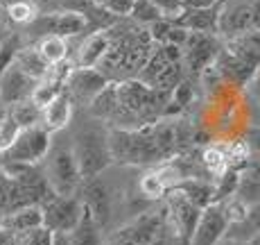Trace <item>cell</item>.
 Listing matches in <instances>:
<instances>
[{
  "mask_svg": "<svg viewBox=\"0 0 260 245\" xmlns=\"http://www.w3.org/2000/svg\"><path fill=\"white\" fill-rule=\"evenodd\" d=\"M107 141L113 164L158 166L183 154V150L194 141V137L188 125L179 121V116H174L134 129L109 127Z\"/></svg>",
  "mask_w": 260,
  "mask_h": 245,
  "instance_id": "cell-1",
  "label": "cell"
},
{
  "mask_svg": "<svg viewBox=\"0 0 260 245\" xmlns=\"http://www.w3.org/2000/svg\"><path fill=\"white\" fill-rule=\"evenodd\" d=\"M109 34H111V46L102 57V62L98 64V71L109 82L134 79L141 73L156 43L152 41L147 28H141V25H127L120 34H113L109 28Z\"/></svg>",
  "mask_w": 260,
  "mask_h": 245,
  "instance_id": "cell-2",
  "label": "cell"
},
{
  "mask_svg": "<svg viewBox=\"0 0 260 245\" xmlns=\"http://www.w3.org/2000/svg\"><path fill=\"white\" fill-rule=\"evenodd\" d=\"M113 87H116L118 96V116L113 127L134 129L166 118L170 93L156 91L136 77L124 79V82H113Z\"/></svg>",
  "mask_w": 260,
  "mask_h": 245,
  "instance_id": "cell-3",
  "label": "cell"
},
{
  "mask_svg": "<svg viewBox=\"0 0 260 245\" xmlns=\"http://www.w3.org/2000/svg\"><path fill=\"white\" fill-rule=\"evenodd\" d=\"M73 154L82 179L100 177L113 164L111 152H109L107 132H102V129H84V132H79L73 143Z\"/></svg>",
  "mask_w": 260,
  "mask_h": 245,
  "instance_id": "cell-4",
  "label": "cell"
},
{
  "mask_svg": "<svg viewBox=\"0 0 260 245\" xmlns=\"http://www.w3.org/2000/svg\"><path fill=\"white\" fill-rule=\"evenodd\" d=\"M168 229L166 207L149 209L141 216L132 218L127 225L118 227L109 234L104 245H152L156 238H161Z\"/></svg>",
  "mask_w": 260,
  "mask_h": 245,
  "instance_id": "cell-5",
  "label": "cell"
},
{
  "mask_svg": "<svg viewBox=\"0 0 260 245\" xmlns=\"http://www.w3.org/2000/svg\"><path fill=\"white\" fill-rule=\"evenodd\" d=\"M48 171L43 173L57 196H77L82 175H79L77 161H75L73 148H57L48 152Z\"/></svg>",
  "mask_w": 260,
  "mask_h": 245,
  "instance_id": "cell-6",
  "label": "cell"
},
{
  "mask_svg": "<svg viewBox=\"0 0 260 245\" xmlns=\"http://www.w3.org/2000/svg\"><path fill=\"white\" fill-rule=\"evenodd\" d=\"M50 132L41 125L29 129H21L16 141L12 143L5 152H0L3 164H39L48 157L50 152Z\"/></svg>",
  "mask_w": 260,
  "mask_h": 245,
  "instance_id": "cell-7",
  "label": "cell"
},
{
  "mask_svg": "<svg viewBox=\"0 0 260 245\" xmlns=\"http://www.w3.org/2000/svg\"><path fill=\"white\" fill-rule=\"evenodd\" d=\"M183 50V68L190 77H199L211 68L217 59L222 43L217 41L215 34H202V32H188L186 43L181 46Z\"/></svg>",
  "mask_w": 260,
  "mask_h": 245,
  "instance_id": "cell-8",
  "label": "cell"
},
{
  "mask_svg": "<svg viewBox=\"0 0 260 245\" xmlns=\"http://www.w3.org/2000/svg\"><path fill=\"white\" fill-rule=\"evenodd\" d=\"M43 227L50 232H73L84 216V204L77 196H57L41 204Z\"/></svg>",
  "mask_w": 260,
  "mask_h": 245,
  "instance_id": "cell-9",
  "label": "cell"
},
{
  "mask_svg": "<svg viewBox=\"0 0 260 245\" xmlns=\"http://www.w3.org/2000/svg\"><path fill=\"white\" fill-rule=\"evenodd\" d=\"M202 209L194 207L188 198H183L181 193L170 191L166 193V216H168V227H172V234L177 236V241L181 245L190 243V236L194 232V225L199 221Z\"/></svg>",
  "mask_w": 260,
  "mask_h": 245,
  "instance_id": "cell-10",
  "label": "cell"
},
{
  "mask_svg": "<svg viewBox=\"0 0 260 245\" xmlns=\"http://www.w3.org/2000/svg\"><path fill=\"white\" fill-rule=\"evenodd\" d=\"M29 25H32L41 37L54 34V37L68 39V37H77V34L86 32L88 18L84 16V12H77V9H63V12L41 14V16H37Z\"/></svg>",
  "mask_w": 260,
  "mask_h": 245,
  "instance_id": "cell-11",
  "label": "cell"
},
{
  "mask_svg": "<svg viewBox=\"0 0 260 245\" xmlns=\"http://www.w3.org/2000/svg\"><path fill=\"white\" fill-rule=\"evenodd\" d=\"M229 218L224 211V202H211L202 209L199 221L194 225V232L188 245H217L226 236Z\"/></svg>",
  "mask_w": 260,
  "mask_h": 245,
  "instance_id": "cell-12",
  "label": "cell"
},
{
  "mask_svg": "<svg viewBox=\"0 0 260 245\" xmlns=\"http://www.w3.org/2000/svg\"><path fill=\"white\" fill-rule=\"evenodd\" d=\"M251 32V0H222L217 16V37L224 41Z\"/></svg>",
  "mask_w": 260,
  "mask_h": 245,
  "instance_id": "cell-13",
  "label": "cell"
},
{
  "mask_svg": "<svg viewBox=\"0 0 260 245\" xmlns=\"http://www.w3.org/2000/svg\"><path fill=\"white\" fill-rule=\"evenodd\" d=\"M109 84V79L104 77L98 68H79L73 66L71 73L66 77V84H63V91L68 93L71 102L75 104H91V100L102 91Z\"/></svg>",
  "mask_w": 260,
  "mask_h": 245,
  "instance_id": "cell-14",
  "label": "cell"
},
{
  "mask_svg": "<svg viewBox=\"0 0 260 245\" xmlns=\"http://www.w3.org/2000/svg\"><path fill=\"white\" fill-rule=\"evenodd\" d=\"M79 200H82L86 213L95 221L100 229L109 223L111 218V196H109L107 184L100 177H91V179H82L79 184Z\"/></svg>",
  "mask_w": 260,
  "mask_h": 245,
  "instance_id": "cell-15",
  "label": "cell"
},
{
  "mask_svg": "<svg viewBox=\"0 0 260 245\" xmlns=\"http://www.w3.org/2000/svg\"><path fill=\"white\" fill-rule=\"evenodd\" d=\"M34 79H29L25 73H21L16 66L5 68L3 75H0V102L12 107L16 102H23V100H29L34 89Z\"/></svg>",
  "mask_w": 260,
  "mask_h": 245,
  "instance_id": "cell-16",
  "label": "cell"
},
{
  "mask_svg": "<svg viewBox=\"0 0 260 245\" xmlns=\"http://www.w3.org/2000/svg\"><path fill=\"white\" fill-rule=\"evenodd\" d=\"M219 3H215L213 7H204V9H183L181 16H177L172 23L183 28L186 32H202V34H215L217 37Z\"/></svg>",
  "mask_w": 260,
  "mask_h": 245,
  "instance_id": "cell-17",
  "label": "cell"
},
{
  "mask_svg": "<svg viewBox=\"0 0 260 245\" xmlns=\"http://www.w3.org/2000/svg\"><path fill=\"white\" fill-rule=\"evenodd\" d=\"M109 46H111V34H109V30H95L93 34H88V37L84 39L82 46H79L75 66L98 68V64L102 62V57L107 55Z\"/></svg>",
  "mask_w": 260,
  "mask_h": 245,
  "instance_id": "cell-18",
  "label": "cell"
},
{
  "mask_svg": "<svg viewBox=\"0 0 260 245\" xmlns=\"http://www.w3.org/2000/svg\"><path fill=\"white\" fill-rule=\"evenodd\" d=\"M71 118H73V102L66 91L59 93L52 102L41 109V127H46L50 134L68 127Z\"/></svg>",
  "mask_w": 260,
  "mask_h": 245,
  "instance_id": "cell-19",
  "label": "cell"
},
{
  "mask_svg": "<svg viewBox=\"0 0 260 245\" xmlns=\"http://www.w3.org/2000/svg\"><path fill=\"white\" fill-rule=\"evenodd\" d=\"M222 48L226 52L236 55L238 59H242L253 71L260 66V32H247V34H240L236 39H229Z\"/></svg>",
  "mask_w": 260,
  "mask_h": 245,
  "instance_id": "cell-20",
  "label": "cell"
},
{
  "mask_svg": "<svg viewBox=\"0 0 260 245\" xmlns=\"http://www.w3.org/2000/svg\"><path fill=\"white\" fill-rule=\"evenodd\" d=\"M172 191L181 193V196L188 198L194 207L204 209L213 202V179H208V177H186L179 184H174Z\"/></svg>",
  "mask_w": 260,
  "mask_h": 245,
  "instance_id": "cell-21",
  "label": "cell"
},
{
  "mask_svg": "<svg viewBox=\"0 0 260 245\" xmlns=\"http://www.w3.org/2000/svg\"><path fill=\"white\" fill-rule=\"evenodd\" d=\"M236 198L242 200L244 204L260 202V159H249L240 168V182Z\"/></svg>",
  "mask_w": 260,
  "mask_h": 245,
  "instance_id": "cell-22",
  "label": "cell"
},
{
  "mask_svg": "<svg viewBox=\"0 0 260 245\" xmlns=\"http://www.w3.org/2000/svg\"><path fill=\"white\" fill-rule=\"evenodd\" d=\"M258 234H260V202H251V204H247V211H244V216L238 223L229 225L224 238L249 243Z\"/></svg>",
  "mask_w": 260,
  "mask_h": 245,
  "instance_id": "cell-23",
  "label": "cell"
},
{
  "mask_svg": "<svg viewBox=\"0 0 260 245\" xmlns=\"http://www.w3.org/2000/svg\"><path fill=\"white\" fill-rule=\"evenodd\" d=\"M3 227L12 229L14 234H23V232H32V229L43 227V211L39 204H27V207H21L16 211H12L7 218H5Z\"/></svg>",
  "mask_w": 260,
  "mask_h": 245,
  "instance_id": "cell-24",
  "label": "cell"
},
{
  "mask_svg": "<svg viewBox=\"0 0 260 245\" xmlns=\"http://www.w3.org/2000/svg\"><path fill=\"white\" fill-rule=\"evenodd\" d=\"M12 64L21 73L27 75L29 79H34V82L43 79L48 75V71H50V66L43 62V57L39 55L37 48H18V52H16V57H14Z\"/></svg>",
  "mask_w": 260,
  "mask_h": 245,
  "instance_id": "cell-25",
  "label": "cell"
},
{
  "mask_svg": "<svg viewBox=\"0 0 260 245\" xmlns=\"http://www.w3.org/2000/svg\"><path fill=\"white\" fill-rule=\"evenodd\" d=\"M37 50L48 66H57L68 59V41L61 37H54V34L41 37V41L37 43Z\"/></svg>",
  "mask_w": 260,
  "mask_h": 245,
  "instance_id": "cell-26",
  "label": "cell"
},
{
  "mask_svg": "<svg viewBox=\"0 0 260 245\" xmlns=\"http://www.w3.org/2000/svg\"><path fill=\"white\" fill-rule=\"evenodd\" d=\"M68 245H104L102 236H100V227L86 213V209H84V216L79 225L73 232H68Z\"/></svg>",
  "mask_w": 260,
  "mask_h": 245,
  "instance_id": "cell-27",
  "label": "cell"
},
{
  "mask_svg": "<svg viewBox=\"0 0 260 245\" xmlns=\"http://www.w3.org/2000/svg\"><path fill=\"white\" fill-rule=\"evenodd\" d=\"M199 164H202L204 173H206L208 177H211L213 182H215V179H217L219 175H222V173L229 168V154L224 152V150L219 148V146H208V148L202 150Z\"/></svg>",
  "mask_w": 260,
  "mask_h": 245,
  "instance_id": "cell-28",
  "label": "cell"
},
{
  "mask_svg": "<svg viewBox=\"0 0 260 245\" xmlns=\"http://www.w3.org/2000/svg\"><path fill=\"white\" fill-rule=\"evenodd\" d=\"M9 116L16 121V125L21 129H29L41 125V109L32 102V100H23V102H16L9 107Z\"/></svg>",
  "mask_w": 260,
  "mask_h": 245,
  "instance_id": "cell-29",
  "label": "cell"
},
{
  "mask_svg": "<svg viewBox=\"0 0 260 245\" xmlns=\"http://www.w3.org/2000/svg\"><path fill=\"white\" fill-rule=\"evenodd\" d=\"M129 16H132V21L136 25H141V28H149L152 23L161 21L163 14L158 12L156 5H154L152 0H134Z\"/></svg>",
  "mask_w": 260,
  "mask_h": 245,
  "instance_id": "cell-30",
  "label": "cell"
},
{
  "mask_svg": "<svg viewBox=\"0 0 260 245\" xmlns=\"http://www.w3.org/2000/svg\"><path fill=\"white\" fill-rule=\"evenodd\" d=\"M5 9H7L9 21H14L18 25H29L34 18L39 16L34 3H29V0H16V3H12L9 7H5Z\"/></svg>",
  "mask_w": 260,
  "mask_h": 245,
  "instance_id": "cell-31",
  "label": "cell"
},
{
  "mask_svg": "<svg viewBox=\"0 0 260 245\" xmlns=\"http://www.w3.org/2000/svg\"><path fill=\"white\" fill-rule=\"evenodd\" d=\"M18 134H21V127L9 116V112L5 114V116H0V152H5V150L12 146Z\"/></svg>",
  "mask_w": 260,
  "mask_h": 245,
  "instance_id": "cell-32",
  "label": "cell"
},
{
  "mask_svg": "<svg viewBox=\"0 0 260 245\" xmlns=\"http://www.w3.org/2000/svg\"><path fill=\"white\" fill-rule=\"evenodd\" d=\"M16 245H52V232L46 227L16 234Z\"/></svg>",
  "mask_w": 260,
  "mask_h": 245,
  "instance_id": "cell-33",
  "label": "cell"
},
{
  "mask_svg": "<svg viewBox=\"0 0 260 245\" xmlns=\"http://www.w3.org/2000/svg\"><path fill=\"white\" fill-rule=\"evenodd\" d=\"M18 48H21V39H18L16 34H7L3 48H0V75H3L5 68L12 66V62H14V57H16Z\"/></svg>",
  "mask_w": 260,
  "mask_h": 245,
  "instance_id": "cell-34",
  "label": "cell"
},
{
  "mask_svg": "<svg viewBox=\"0 0 260 245\" xmlns=\"http://www.w3.org/2000/svg\"><path fill=\"white\" fill-rule=\"evenodd\" d=\"M152 3L156 5V9L168 21H174V18L181 16V12H183V0H152Z\"/></svg>",
  "mask_w": 260,
  "mask_h": 245,
  "instance_id": "cell-35",
  "label": "cell"
},
{
  "mask_svg": "<svg viewBox=\"0 0 260 245\" xmlns=\"http://www.w3.org/2000/svg\"><path fill=\"white\" fill-rule=\"evenodd\" d=\"M132 5H134V0H109V3L104 5L102 9H107V12L113 14V16L122 18V16H129V12H132Z\"/></svg>",
  "mask_w": 260,
  "mask_h": 245,
  "instance_id": "cell-36",
  "label": "cell"
},
{
  "mask_svg": "<svg viewBox=\"0 0 260 245\" xmlns=\"http://www.w3.org/2000/svg\"><path fill=\"white\" fill-rule=\"evenodd\" d=\"M247 93H249V98L253 100V104H256V107H260V66L256 68V73L251 75V79H249L247 82Z\"/></svg>",
  "mask_w": 260,
  "mask_h": 245,
  "instance_id": "cell-37",
  "label": "cell"
},
{
  "mask_svg": "<svg viewBox=\"0 0 260 245\" xmlns=\"http://www.w3.org/2000/svg\"><path fill=\"white\" fill-rule=\"evenodd\" d=\"M249 152L253 154H260V125H251L247 132V141H244Z\"/></svg>",
  "mask_w": 260,
  "mask_h": 245,
  "instance_id": "cell-38",
  "label": "cell"
},
{
  "mask_svg": "<svg viewBox=\"0 0 260 245\" xmlns=\"http://www.w3.org/2000/svg\"><path fill=\"white\" fill-rule=\"evenodd\" d=\"M251 32H260V0H251Z\"/></svg>",
  "mask_w": 260,
  "mask_h": 245,
  "instance_id": "cell-39",
  "label": "cell"
},
{
  "mask_svg": "<svg viewBox=\"0 0 260 245\" xmlns=\"http://www.w3.org/2000/svg\"><path fill=\"white\" fill-rule=\"evenodd\" d=\"M219 0H183V9H204V7H213Z\"/></svg>",
  "mask_w": 260,
  "mask_h": 245,
  "instance_id": "cell-40",
  "label": "cell"
},
{
  "mask_svg": "<svg viewBox=\"0 0 260 245\" xmlns=\"http://www.w3.org/2000/svg\"><path fill=\"white\" fill-rule=\"evenodd\" d=\"M0 245H16V234L0 225Z\"/></svg>",
  "mask_w": 260,
  "mask_h": 245,
  "instance_id": "cell-41",
  "label": "cell"
},
{
  "mask_svg": "<svg viewBox=\"0 0 260 245\" xmlns=\"http://www.w3.org/2000/svg\"><path fill=\"white\" fill-rule=\"evenodd\" d=\"M152 245H172V241H170L168 234H163V236H161V238H156V241H154Z\"/></svg>",
  "mask_w": 260,
  "mask_h": 245,
  "instance_id": "cell-42",
  "label": "cell"
},
{
  "mask_svg": "<svg viewBox=\"0 0 260 245\" xmlns=\"http://www.w3.org/2000/svg\"><path fill=\"white\" fill-rule=\"evenodd\" d=\"M217 245H249V243H242V241H233V238H222Z\"/></svg>",
  "mask_w": 260,
  "mask_h": 245,
  "instance_id": "cell-43",
  "label": "cell"
},
{
  "mask_svg": "<svg viewBox=\"0 0 260 245\" xmlns=\"http://www.w3.org/2000/svg\"><path fill=\"white\" fill-rule=\"evenodd\" d=\"M5 39H7V32H5V30H3V28H0V48H3Z\"/></svg>",
  "mask_w": 260,
  "mask_h": 245,
  "instance_id": "cell-44",
  "label": "cell"
}]
</instances>
